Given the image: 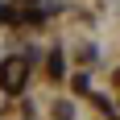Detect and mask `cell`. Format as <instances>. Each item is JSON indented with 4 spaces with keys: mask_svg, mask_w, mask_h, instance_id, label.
I'll list each match as a JSON object with an SVG mask.
<instances>
[{
    "mask_svg": "<svg viewBox=\"0 0 120 120\" xmlns=\"http://www.w3.org/2000/svg\"><path fill=\"white\" fill-rule=\"evenodd\" d=\"M25 71H29L25 58H8L4 66H0V87H4V91H21L25 87Z\"/></svg>",
    "mask_w": 120,
    "mask_h": 120,
    "instance_id": "6da1fadb",
    "label": "cell"
}]
</instances>
